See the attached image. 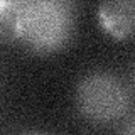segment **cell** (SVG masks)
<instances>
[{"label":"cell","instance_id":"cell-6","mask_svg":"<svg viewBox=\"0 0 135 135\" xmlns=\"http://www.w3.org/2000/svg\"><path fill=\"white\" fill-rule=\"evenodd\" d=\"M130 79H132V86H133V90H135V68H133V71H132V76H130Z\"/></svg>","mask_w":135,"mask_h":135},{"label":"cell","instance_id":"cell-3","mask_svg":"<svg viewBox=\"0 0 135 135\" xmlns=\"http://www.w3.org/2000/svg\"><path fill=\"white\" fill-rule=\"evenodd\" d=\"M103 31L117 39L135 36V2H105L98 7Z\"/></svg>","mask_w":135,"mask_h":135},{"label":"cell","instance_id":"cell-2","mask_svg":"<svg viewBox=\"0 0 135 135\" xmlns=\"http://www.w3.org/2000/svg\"><path fill=\"white\" fill-rule=\"evenodd\" d=\"M76 107L79 113L98 125L113 123L130 108V91L118 76L108 71H91L76 84Z\"/></svg>","mask_w":135,"mask_h":135},{"label":"cell","instance_id":"cell-1","mask_svg":"<svg viewBox=\"0 0 135 135\" xmlns=\"http://www.w3.org/2000/svg\"><path fill=\"white\" fill-rule=\"evenodd\" d=\"M74 7L62 0L0 3V34L7 42H22L36 54H52L74 32Z\"/></svg>","mask_w":135,"mask_h":135},{"label":"cell","instance_id":"cell-5","mask_svg":"<svg viewBox=\"0 0 135 135\" xmlns=\"http://www.w3.org/2000/svg\"><path fill=\"white\" fill-rule=\"evenodd\" d=\"M19 135H49V133H44V132H24V133H19Z\"/></svg>","mask_w":135,"mask_h":135},{"label":"cell","instance_id":"cell-4","mask_svg":"<svg viewBox=\"0 0 135 135\" xmlns=\"http://www.w3.org/2000/svg\"><path fill=\"white\" fill-rule=\"evenodd\" d=\"M120 135H135V115H132L125 122L123 128H122Z\"/></svg>","mask_w":135,"mask_h":135}]
</instances>
